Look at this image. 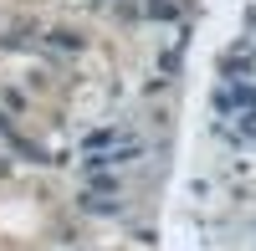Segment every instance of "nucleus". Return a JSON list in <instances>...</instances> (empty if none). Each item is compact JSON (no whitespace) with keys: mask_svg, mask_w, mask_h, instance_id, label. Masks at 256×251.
I'll return each mask as SVG.
<instances>
[{"mask_svg":"<svg viewBox=\"0 0 256 251\" xmlns=\"http://www.w3.org/2000/svg\"><path fill=\"white\" fill-rule=\"evenodd\" d=\"M174 0H148V16H154V20H174Z\"/></svg>","mask_w":256,"mask_h":251,"instance_id":"f257e3e1","label":"nucleus"},{"mask_svg":"<svg viewBox=\"0 0 256 251\" xmlns=\"http://www.w3.org/2000/svg\"><path fill=\"white\" fill-rule=\"evenodd\" d=\"M52 46H62V52H77V46H82V36H72V31H52Z\"/></svg>","mask_w":256,"mask_h":251,"instance_id":"f03ea898","label":"nucleus"}]
</instances>
